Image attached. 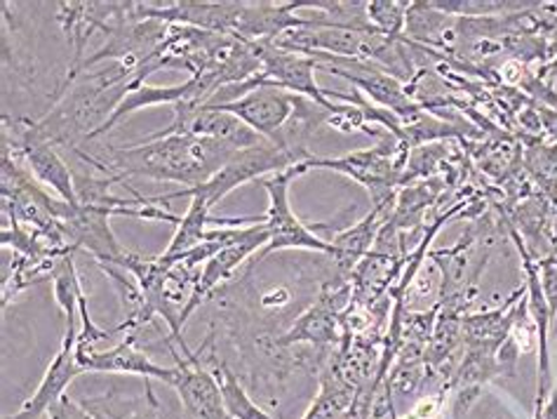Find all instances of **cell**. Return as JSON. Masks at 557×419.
Wrapping results in <instances>:
<instances>
[{
    "label": "cell",
    "mask_w": 557,
    "mask_h": 419,
    "mask_svg": "<svg viewBox=\"0 0 557 419\" xmlns=\"http://www.w3.org/2000/svg\"><path fill=\"white\" fill-rule=\"evenodd\" d=\"M170 349L177 360V366H174L177 374H174L170 386H174L182 400L184 419H231L224 408L222 392H219L216 374L200 366V358L188 352L186 342L174 346L170 344Z\"/></svg>",
    "instance_id": "8992f818"
},
{
    "label": "cell",
    "mask_w": 557,
    "mask_h": 419,
    "mask_svg": "<svg viewBox=\"0 0 557 419\" xmlns=\"http://www.w3.org/2000/svg\"><path fill=\"white\" fill-rule=\"evenodd\" d=\"M289 301V293L285 291V287H273V291L263 293L261 295V305L267 309H273V307H285Z\"/></svg>",
    "instance_id": "d4e9b609"
},
{
    "label": "cell",
    "mask_w": 557,
    "mask_h": 419,
    "mask_svg": "<svg viewBox=\"0 0 557 419\" xmlns=\"http://www.w3.org/2000/svg\"><path fill=\"white\" fill-rule=\"evenodd\" d=\"M339 330H342V316L332 311L322 301H315L309 309H306L295 325H292L283 337L275 340V346H292V344H318L327 346L339 342Z\"/></svg>",
    "instance_id": "9a60e30c"
},
{
    "label": "cell",
    "mask_w": 557,
    "mask_h": 419,
    "mask_svg": "<svg viewBox=\"0 0 557 419\" xmlns=\"http://www.w3.org/2000/svg\"><path fill=\"white\" fill-rule=\"evenodd\" d=\"M304 172L306 165L299 163L263 180V189L269 194V210L263 214V224H267L271 238L267 248L259 252V259L281 250H313L332 257V243L313 234L289 208V182L304 175Z\"/></svg>",
    "instance_id": "277c9868"
},
{
    "label": "cell",
    "mask_w": 557,
    "mask_h": 419,
    "mask_svg": "<svg viewBox=\"0 0 557 419\" xmlns=\"http://www.w3.org/2000/svg\"><path fill=\"white\" fill-rule=\"evenodd\" d=\"M214 374L219 382V392H222V398H224V408L231 419H273L269 412H263L252 398H249L245 386L236 378V372H233L228 366H219Z\"/></svg>",
    "instance_id": "ffe728a7"
},
{
    "label": "cell",
    "mask_w": 557,
    "mask_h": 419,
    "mask_svg": "<svg viewBox=\"0 0 557 419\" xmlns=\"http://www.w3.org/2000/svg\"><path fill=\"white\" fill-rule=\"evenodd\" d=\"M269 238L271 236H269L267 224H263V217H259L255 224L240 226L238 236L233 238L231 243H226L222 250H219L214 257H210L208 262L200 267L196 293H194V299H190V305L184 313V323L188 321L190 313H194L202 305V301L216 291L219 285L226 283L233 276V273H236V269L245 262L247 257H252L257 250L261 252L263 248H267Z\"/></svg>",
    "instance_id": "ba28073f"
},
{
    "label": "cell",
    "mask_w": 557,
    "mask_h": 419,
    "mask_svg": "<svg viewBox=\"0 0 557 419\" xmlns=\"http://www.w3.org/2000/svg\"><path fill=\"white\" fill-rule=\"evenodd\" d=\"M311 156H313L311 151L285 149V147H277V144H273V141L263 139L259 147L238 151L210 182L196 186V189H180V192L168 194V196L149 198V204L168 206V204H172V200H177L182 196H186V198L196 196V198H202L210 208H214L219 200H224L233 189H238V186L252 182V180H259L263 175H275V172L295 168L304 161H309Z\"/></svg>",
    "instance_id": "7a4b0ae2"
},
{
    "label": "cell",
    "mask_w": 557,
    "mask_h": 419,
    "mask_svg": "<svg viewBox=\"0 0 557 419\" xmlns=\"http://www.w3.org/2000/svg\"><path fill=\"white\" fill-rule=\"evenodd\" d=\"M50 281H52L57 305H60V309L66 316V325H78L81 323L78 307L85 291H83V281L78 276L76 262H73V252H66L57 259Z\"/></svg>",
    "instance_id": "ac0fdd59"
},
{
    "label": "cell",
    "mask_w": 557,
    "mask_h": 419,
    "mask_svg": "<svg viewBox=\"0 0 557 419\" xmlns=\"http://www.w3.org/2000/svg\"><path fill=\"white\" fill-rule=\"evenodd\" d=\"M188 210L184 217H180L177 222V231H174V236L168 245V250L160 255V262H163L165 267L180 262V259L184 255H188L194 248H198V245L208 238L210 234V224H212V217H210V206L205 204L202 198H188Z\"/></svg>",
    "instance_id": "e0dca14e"
},
{
    "label": "cell",
    "mask_w": 557,
    "mask_h": 419,
    "mask_svg": "<svg viewBox=\"0 0 557 419\" xmlns=\"http://www.w3.org/2000/svg\"><path fill=\"white\" fill-rule=\"evenodd\" d=\"M539 279L541 287H544V297L548 301L550 316H557V250L553 255H546L539 259Z\"/></svg>",
    "instance_id": "7402d4cb"
},
{
    "label": "cell",
    "mask_w": 557,
    "mask_h": 419,
    "mask_svg": "<svg viewBox=\"0 0 557 419\" xmlns=\"http://www.w3.org/2000/svg\"><path fill=\"white\" fill-rule=\"evenodd\" d=\"M137 337L125 335L123 342H119L111 349L99 352H76L78 363L83 372H113V374H135V378L144 380H160L165 384H172L177 368H163L153 363L141 349H137Z\"/></svg>",
    "instance_id": "8fae6325"
},
{
    "label": "cell",
    "mask_w": 557,
    "mask_h": 419,
    "mask_svg": "<svg viewBox=\"0 0 557 419\" xmlns=\"http://www.w3.org/2000/svg\"><path fill=\"white\" fill-rule=\"evenodd\" d=\"M409 3H398V0H370L368 17L374 32L384 34L386 38H403L407 26Z\"/></svg>",
    "instance_id": "44dd1931"
},
{
    "label": "cell",
    "mask_w": 557,
    "mask_h": 419,
    "mask_svg": "<svg viewBox=\"0 0 557 419\" xmlns=\"http://www.w3.org/2000/svg\"><path fill=\"white\" fill-rule=\"evenodd\" d=\"M524 168L530 172V177L536 182L541 196L557 206V144H544L534 141L527 149Z\"/></svg>",
    "instance_id": "d6986e66"
},
{
    "label": "cell",
    "mask_w": 557,
    "mask_h": 419,
    "mask_svg": "<svg viewBox=\"0 0 557 419\" xmlns=\"http://www.w3.org/2000/svg\"><path fill=\"white\" fill-rule=\"evenodd\" d=\"M146 382V403L135 410L129 412H101V410H90L97 419H160V406H158V398L153 394V386Z\"/></svg>",
    "instance_id": "603a6c76"
},
{
    "label": "cell",
    "mask_w": 557,
    "mask_h": 419,
    "mask_svg": "<svg viewBox=\"0 0 557 419\" xmlns=\"http://www.w3.org/2000/svg\"><path fill=\"white\" fill-rule=\"evenodd\" d=\"M255 46L261 62V71L252 76L255 88H259V85H275V88L287 90L297 97L311 99L315 104H332L327 93L315 83V69H320L315 57L281 50L271 40H259Z\"/></svg>",
    "instance_id": "5b68a950"
},
{
    "label": "cell",
    "mask_w": 557,
    "mask_h": 419,
    "mask_svg": "<svg viewBox=\"0 0 557 419\" xmlns=\"http://www.w3.org/2000/svg\"><path fill=\"white\" fill-rule=\"evenodd\" d=\"M409 151L395 135H381L372 149L344 153L339 158H309L306 170H334L356 180L370 192L372 206L388 204L395 198V186L400 184Z\"/></svg>",
    "instance_id": "3957f363"
},
{
    "label": "cell",
    "mask_w": 557,
    "mask_h": 419,
    "mask_svg": "<svg viewBox=\"0 0 557 419\" xmlns=\"http://www.w3.org/2000/svg\"><path fill=\"white\" fill-rule=\"evenodd\" d=\"M46 419H97L90 408L81 406L78 400L64 396L57 406L46 415Z\"/></svg>",
    "instance_id": "cb8c5ba5"
},
{
    "label": "cell",
    "mask_w": 557,
    "mask_h": 419,
    "mask_svg": "<svg viewBox=\"0 0 557 419\" xmlns=\"http://www.w3.org/2000/svg\"><path fill=\"white\" fill-rule=\"evenodd\" d=\"M295 107L297 95L275 88V85H259V88L236 99V102L216 104L214 109L236 115L247 127H252L261 139L277 141L292 113H295Z\"/></svg>",
    "instance_id": "9c48e42d"
},
{
    "label": "cell",
    "mask_w": 557,
    "mask_h": 419,
    "mask_svg": "<svg viewBox=\"0 0 557 419\" xmlns=\"http://www.w3.org/2000/svg\"><path fill=\"white\" fill-rule=\"evenodd\" d=\"M190 97H194V85H190V81H186L182 85H168V88H158V85H146L144 83V85H139V88H135L123 97V102L119 104V109L113 111V115L104 123V127H101L99 133L95 135V139L101 137L104 133H109L111 127L123 123L127 115H132L139 109L160 107V104L177 107L182 102H190Z\"/></svg>",
    "instance_id": "2e32d148"
},
{
    "label": "cell",
    "mask_w": 557,
    "mask_h": 419,
    "mask_svg": "<svg viewBox=\"0 0 557 419\" xmlns=\"http://www.w3.org/2000/svg\"><path fill=\"white\" fill-rule=\"evenodd\" d=\"M172 109H174L172 125L160 130V133L151 135L149 139H163V137H172V135L210 137V139L231 144V147L238 151L259 147V144L263 141L252 127H247L240 119H236V115H231L222 109L200 107V104H190V102H182Z\"/></svg>",
    "instance_id": "52a82bcc"
},
{
    "label": "cell",
    "mask_w": 557,
    "mask_h": 419,
    "mask_svg": "<svg viewBox=\"0 0 557 419\" xmlns=\"http://www.w3.org/2000/svg\"><path fill=\"white\" fill-rule=\"evenodd\" d=\"M393 204H395V198L388 200V204L372 206V212L368 217H362L358 224L342 231V234H336L330 241L332 243V262H334L336 271L348 273L350 276L360 259L368 252H372L381 226L388 222V217L393 212Z\"/></svg>",
    "instance_id": "5bb4252c"
},
{
    "label": "cell",
    "mask_w": 557,
    "mask_h": 419,
    "mask_svg": "<svg viewBox=\"0 0 557 419\" xmlns=\"http://www.w3.org/2000/svg\"><path fill=\"white\" fill-rule=\"evenodd\" d=\"M78 330H81V323L66 325L60 352H57L54 358L50 360V366L46 374H42L34 396L24 403L20 412L8 415L3 419H46V415L66 396L69 384L76 380L78 374H83V368L76 356Z\"/></svg>",
    "instance_id": "30bf717a"
},
{
    "label": "cell",
    "mask_w": 557,
    "mask_h": 419,
    "mask_svg": "<svg viewBox=\"0 0 557 419\" xmlns=\"http://www.w3.org/2000/svg\"><path fill=\"white\" fill-rule=\"evenodd\" d=\"M496 378H508L502 360H498V349H466L449 378L454 389V417H461L471 410L482 389Z\"/></svg>",
    "instance_id": "4fadbf2b"
},
{
    "label": "cell",
    "mask_w": 557,
    "mask_h": 419,
    "mask_svg": "<svg viewBox=\"0 0 557 419\" xmlns=\"http://www.w3.org/2000/svg\"><path fill=\"white\" fill-rule=\"evenodd\" d=\"M238 149L210 137L172 135L163 139H146L137 147L113 149L111 165L99 163L107 175L121 177H151L163 182H177L184 189L210 182Z\"/></svg>",
    "instance_id": "6da1fadb"
},
{
    "label": "cell",
    "mask_w": 557,
    "mask_h": 419,
    "mask_svg": "<svg viewBox=\"0 0 557 419\" xmlns=\"http://www.w3.org/2000/svg\"><path fill=\"white\" fill-rule=\"evenodd\" d=\"M17 135H14V147L22 153L28 170L34 172V177L46 184L48 189L57 194V198L64 200L69 206H78V194H76V180H73L69 165L62 161V156L57 153L54 144L34 139L32 135L24 133L22 123H17Z\"/></svg>",
    "instance_id": "7c38bea8"
}]
</instances>
